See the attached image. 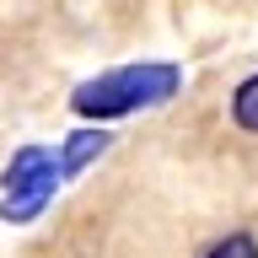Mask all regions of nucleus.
I'll use <instances>...</instances> for the list:
<instances>
[{
    "label": "nucleus",
    "mask_w": 258,
    "mask_h": 258,
    "mask_svg": "<svg viewBox=\"0 0 258 258\" xmlns=\"http://www.w3.org/2000/svg\"><path fill=\"white\" fill-rule=\"evenodd\" d=\"M59 183H64L59 177V151H48V145H16L6 172H0V221L6 226L38 221L54 205Z\"/></svg>",
    "instance_id": "f03ea898"
},
{
    "label": "nucleus",
    "mask_w": 258,
    "mask_h": 258,
    "mask_svg": "<svg viewBox=\"0 0 258 258\" xmlns=\"http://www.w3.org/2000/svg\"><path fill=\"white\" fill-rule=\"evenodd\" d=\"M183 92V70L167 59H140V64H118V70H102V76L81 81L70 92V113L86 118V124H118V118H135L145 108H161Z\"/></svg>",
    "instance_id": "f257e3e1"
},
{
    "label": "nucleus",
    "mask_w": 258,
    "mask_h": 258,
    "mask_svg": "<svg viewBox=\"0 0 258 258\" xmlns=\"http://www.w3.org/2000/svg\"><path fill=\"white\" fill-rule=\"evenodd\" d=\"M231 124L247 129V135H258V70H253V76H242L237 92H231Z\"/></svg>",
    "instance_id": "20e7f679"
},
{
    "label": "nucleus",
    "mask_w": 258,
    "mask_h": 258,
    "mask_svg": "<svg viewBox=\"0 0 258 258\" xmlns=\"http://www.w3.org/2000/svg\"><path fill=\"white\" fill-rule=\"evenodd\" d=\"M199 258H258V237L253 231H226L210 247H199Z\"/></svg>",
    "instance_id": "39448f33"
},
{
    "label": "nucleus",
    "mask_w": 258,
    "mask_h": 258,
    "mask_svg": "<svg viewBox=\"0 0 258 258\" xmlns=\"http://www.w3.org/2000/svg\"><path fill=\"white\" fill-rule=\"evenodd\" d=\"M113 145V129H102V124H86V129H70V140L59 145V177L70 183V177H81L86 167H92L102 151Z\"/></svg>",
    "instance_id": "7ed1b4c3"
}]
</instances>
